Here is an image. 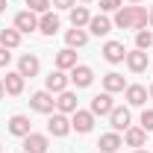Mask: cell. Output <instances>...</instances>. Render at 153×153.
Instances as JSON below:
<instances>
[{
	"instance_id": "ffe728a7",
	"label": "cell",
	"mask_w": 153,
	"mask_h": 153,
	"mask_svg": "<svg viewBox=\"0 0 153 153\" xmlns=\"http://www.w3.org/2000/svg\"><path fill=\"white\" fill-rule=\"evenodd\" d=\"M121 144H124V141H121V135H118V133H106V135H100L97 150H100V153H115Z\"/></svg>"
},
{
	"instance_id": "f1b7e54d",
	"label": "cell",
	"mask_w": 153,
	"mask_h": 153,
	"mask_svg": "<svg viewBox=\"0 0 153 153\" xmlns=\"http://www.w3.org/2000/svg\"><path fill=\"white\" fill-rule=\"evenodd\" d=\"M141 130H144V133L153 130V109H144V112H141Z\"/></svg>"
},
{
	"instance_id": "7a4b0ae2",
	"label": "cell",
	"mask_w": 153,
	"mask_h": 153,
	"mask_svg": "<svg viewBox=\"0 0 153 153\" xmlns=\"http://www.w3.org/2000/svg\"><path fill=\"white\" fill-rule=\"evenodd\" d=\"M30 106H33L36 112H41V115H53V109H56V100H53V94L44 88V91H36V94L30 97Z\"/></svg>"
},
{
	"instance_id": "277c9868",
	"label": "cell",
	"mask_w": 153,
	"mask_h": 153,
	"mask_svg": "<svg viewBox=\"0 0 153 153\" xmlns=\"http://www.w3.org/2000/svg\"><path fill=\"white\" fill-rule=\"evenodd\" d=\"M47 133H50V135H56V138L68 135V133H71V121H68V115L53 112V115H50V121H47Z\"/></svg>"
},
{
	"instance_id": "ac0fdd59",
	"label": "cell",
	"mask_w": 153,
	"mask_h": 153,
	"mask_svg": "<svg viewBox=\"0 0 153 153\" xmlns=\"http://www.w3.org/2000/svg\"><path fill=\"white\" fill-rule=\"evenodd\" d=\"M88 33L91 36H109L112 33V21L106 18V15H94V18L88 21Z\"/></svg>"
},
{
	"instance_id": "5bb4252c",
	"label": "cell",
	"mask_w": 153,
	"mask_h": 153,
	"mask_svg": "<svg viewBox=\"0 0 153 153\" xmlns=\"http://www.w3.org/2000/svg\"><path fill=\"white\" fill-rule=\"evenodd\" d=\"M9 133L18 135V138L30 135L33 133V130H30V118H27V115H12V118H9Z\"/></svg>"
},
{
	"instance_id": "8fae6325",
	"label": "cell",
	"mask_w": 153,
	"mask_h": 153,
	"mask_svg": "<svg viewBox=\"0 0 153 153\" xmlns=\"http://www.w3.org/2000/svg\"><path fill=\"white\" fill-rule=\"evenodd\" d=\"M109 121H112L115 133H121V130L127 133V130H130V109H127V106H115L112 112H109Z\"/></svg>"
},
{
	"instance_id": "cb8c5ba5",
	"label": "cell",
	"mask_w": 153,
	"mask_h": 153,
	"mask_svg": "<svg viewBox=\"0 0 153 153\" xmlns=\"http://www.w3.org/2000/svg\"><path fill=\"white\" fill-rule=\"evenodd\" d=\"M103 88H106V91H109V94H115V91H124V88H127V79H124V76L121 74H106L103 76Z\"/></svg>"
},
{
	"instance_id": "4316f807",
	"label": "cell",
	"mask_w": 153,
	"mask_h": 153,
	"mask_svg": "<svg viewBox=\"0 0 153 153\" xmlns=\"http://www.w3.org/2000/svg\"><path fill=\"white\" fill-rule=\"evenodd\" d=\"M150 44H153V33L150 30H138V33H135V47H138V50H150Z\"/></svg>"
},
{
	"instance_id": "8d00e7d4",
	"label": "cell",
	"mask_w": 153,
	"mask_h": 153,
	"mask_svg": "<svg viewBox=\"0 0 153 153\" xmlns=\"http://www.w3.org/2000/svg\"><path fill=\"white\" fill-rule=\"evenodd\" d=\"M147 94H150V97H153V82H150V88H147Z\"/></svg>"
},
{
	"instance_id": "9a60e30c",
	"label": "cell",
	"mask_w": 153,
	"mask_h": 153,
	"mask_svg": "<svg viewBox=\"0 0 153 153\" xmlns=\"http://www.w3.org/2000/svg\"><path fill=\"white\" fill-rule=\"evenodd\" d=\"M124 97H127L130 106H144L147 103V88L144 85H127L124 88Z\"/></svg>"
},
{
	"instance_id": "74e56055",
	"label": "cell",
	"mask_w": 153,
	"mask_h": 153,
	"mask_svg": "<svg viewBox=\"0 0 153 153\" xmlns=\"http://www.w3.org/2000/svg\"><path fill=\"white\" fill-rule=\"evenodd\" d=\"M127 3H141V0H127Z\"/></svg>"
},
{
	"instance_id": "603a6c76",
	"label": "cell",
	"mask_w": 153,
	"mask_h": 153,
	"mask_svg": "<svg viewBox=\"0 0 153 153\" xmlns=\"http://www.w3.org/2000/svg\"><path fill=\"white\" fill-rule=\"evenodd\" d=\"M3 88H6V94H21V91H24V76H21L18 71L6 74V79H3Z\"/></svg>"
},
{
	"instance_id": "484cf974",
	"label": "cell",
	"mask_w": 153,
	"mask_h": 153,
	"mask_svg": "<svg viewBox=\"0 0 153 153\" xmlns=\"http://www.w3.org/2000/svg\"><path fill=\"white\" fill-rule=\"evenodd\" d=\"M88 21H91V15H88L85 6H74V9H71V24H74V27L82 30V27H88Z\"/></svg>"
},
{
	"instance_id": "3957f363",
	"label": "cell",
	"mask_w": 153,
	"mask_h": 153,
	"mask_svg": "<svg viewBox=\"0 0 153 153\" xmlns=\"http://www.w3.org/2000/svg\"><path fill=\"white\" fill-rule=\"evenodd\" d=\"M124 62H127V68H130L133 74H141V71H147V65H150V53L135 47L133 53H127V59H124Z\"/></svg>"
},
{
	"instance_id": "ba28073f",
	"label": "cell",
	"mask_w": 153,
	"mask_h": 153,
	"mask_svg": "<svg viewBox=\"0 0 153 153\" xmlns=\"http://www.w3.org/2000/svg\"><path fill=\"white\" fill-rule=\"evenodd\" d=\"M47 147H50L47 135H41V133L24 135V153H47Z\"/></svg>"
},
{
	"instance_id": "4dcf8cb0",
	"label": "cell",
	"mask_w": 153,
	"mask_h": 153,
	"mask_svg": "<svg viewBox=\"0 0 153 153\" xmlns=\"http://www.w3.org/2000/svg\"><path fill=\"white\" fill-rule=\"evenodd\" d=\"M50 3H53L56 9H74V3H76V0H50Z\"/></svg>"
},
{
	"instance_id": "9c48e42d",
	"label": "cell",
	"mask_w": 153,
	"mask_h": 153,
	"mask_svg": "<svg viewBox=\"0 0 153 153\" xmlns=\"http://www.w3.org/2000/svg\"><path fill=\"white\" fill-rule=\"evenodd\" d=\"M38 71H41V62H38L36 53H24V56L18 59V74L27 79V76H36Z\"/></svg>"
},
{
	"instance_id": "7c38bea8",
	"label": "cell",
	"mask_w": 153,
	"mask_h": 153,
	"mask_svg": "<svg viewBox=\"0 0 153 153\" xmlns=\"http://www.w3.org/2000/svg\"><path fill=\"white\" fill-rule=\"evenodd\" d=\"M15 30L18 33H36L38 30V18H36V12H18L15 15Z\"/></svg>"
},
{
	"instance_id": "1f68e13d",
	"label": "cell",
	"mask_w": 153,
	"mask_h": 153,
	"mask_svg": "<svg viewBox=\"0 0 153 153\" xmlns=\"http://www.w3.org/2000/svg\"><path fill=\"white\" fill-rule=\"evenodd\" d=\"M9 59H12V53H9L6 47H0V68H6V65H9Z\"/></svg>"
},
{
	"instance_id": "30bf717a",
	"label": "cell",
	"mask_w": 153,
	"mask_h": 153,
	"mask_svg": "<svg viewBox=\"0 0 153 153\" xmlns=\"http://www.w3.org/2000/svg\"><path fill=\"white\" fill-rule=\"evenodd\" d=\"M100 53H103V59H106V62L118 65V62H124V59H127V47H124L121 41H106Z\"/></svg>"
},
{
	"instance_id": "5b68a950",
	"label": "cell",
	"mask_w": 153,
	"mask_h": 153,
	"mask_svg": "<svg viewBox=\"0 0 153 153\" xmlns=\"http://www.w3.org/2000/svg\"><path fill=\"white\" fill-rule=\"evenodd\" d=\"M71 130H76V133H91L94 130V115L91 112H85V109H76L74 118H71Z\"/></svg>"
},
{
	"instance_id": "44dd1931",
	"label": "cell",
	"mask_w": 153,
	"mask_h": 153,
	"mask_svg": "<svg viewBox=\"0 0 153 153\" xmlns=\"http://www.w3.org/2000/svg\"><path fill=\"white\" fill-rule=\"evenodd\" d=\"M124 141H127L130 147H135V150H138V147H144V141H147V133H144L141 127H130V130L124 133Z\"/></svg>"
},
{
	"instance_id": "6da1fadb",
	"label": "cell",
	"mask_w": 153,
	"mask_h": 153,
	"mask_svg": "<svg viewBox=\"0 0 153 153\" xmlns=\"http://www.w3.org/2000/svg\"><path fill=\"white\" fill-rule=\"evenodd\" d=\"M118 30H144L147 27V9L144 6H121L112 21Z\"/></svg>"
},
{
	"instance_id": "2e32d148",
	"label": "cell",
	"mask_w": 153,
	"mask_h": 153,
	"mask_svg": "<svg viewBox=\"0 0 153 153\" xmlns=\"http://www.w3.org/2000/svg\"><path fill=\"white\" fill-rule=\"evenodd\" d=\"M56 112H62V115H74L76 112V94L74 91H62L56 97Z\"/></svg>"
},
{
	"instance_id": "f35d334b",
	"label": "cell",
	"mask_w": 153,
	"mask_h": 153,
	"mask_svg": "<svg viewBox=\"0 0 153 153\" xmlns=\"http://www.w3.org/2000/svg\"><path fill=\"white\" fill-rule=\"evenodd\" d=\"M79 3H91V0H79Z\"/></svg>"
},
{
	"instance_id": "d4e9b609",
	"label": "cell",
	"mask_w": 153,
	"mask_h": 153,
	"mask_svg": "<svg viewBox=\"0 0 153 153\" xmlns=\"http://www.w3.org/2000/svg\"><path fill=\"white\" fill-rule=\"evenodd\" d=\"M21 44V33L12 27V30H0V47H6V50H15Z\"/></svg>"
},
{
	"instance_id": "f546056e",
	"label": "cell",
	"mask_w": 153,
	"mask_h": 153,
	"mask_svg": "<svg viewBox=\"0 0 153 153\" xmlns=\"http://www.w3.org/2000/svg\"><path fill=\"white\" fill-rule=\"evenodd\" d=\"M121 3H124V0H100V9H103V12H118Z\"/></svg>"
},
{
	"instance_id": "e0dca14e",
	"label": "cell",
	"mask_w": 153,
	"mask_h": 153,
	"mask_svg": "<svg viewBox=\"0 0 153 153\" xmlns=\"http://www.w3.org/2000/svg\"><path fill=\"white\" fill-rule=\"evenodd\" d=\"M59 27H62V24H59V18L53 12H44V15L38 18V33H44V36H56Z\"/></svg>"
},
{
	"instance_id": "52a82bcc",
	"label": "cell",
	"mask_w": 153,
	"mask_h": 153,
	"mask_svg": "<svg viewBox=\"0 0 153 153\" xmlns=\"http://www.w3.org/2000/svg\"><path fill=\"white\" fill-rule=\"evenodd\" d=\"M68 79L71 76H65V71H50V74L44 76V82H47V91L50 94H62V91H68Z\"/></svg>"
},
{
	"instance_id": "7402d4cb",
	"label": "cell",
	"mask_w": 153,
	"mask_h": 153,
	"mask_svg": "<svg viewBox=\"0 0 153 153\" xmlns=\"http://www.w3.org/2000/svg\"><path fill=\"white\" fill-rule=\"evenodd\" d=\"M74 65H76V50L65 47V50H59V53H56V68H59V71H71Z\"/></svg>"
},
{
	"instance_id": "d6a6232c",
	"label": "cell",
	"mask_w": 153,
	"mask_h": 153,
	"mask_svg": "<svg viewBox=\"0 0 153 153\" xmlns=\"http://www.w3.org/2000/svg\"><path fill=\"white\" fill-rule=\"evenodd\" d=\"M147 24H153V6L147 9Z\"/></svg>"
},
{
	"instance_id": "8992f818",
	"label": "cell",
	"mask_w": 153,
	"mask_h": 153,
	"mask_svg": "<svg viewBox=\"0 0 153 153\" xmlns=\"http://www.w3.org/2000/svg\"><path fill=\"white\" fill-rule=\"evenodd\" d=\"M71 82H74L76 88H88V85L94 82V71H91L88 65H74V68H71Z\"/></svg>"
},
{
	"instance_id": "e575fe53",
	"label": "cell",
	"mask_w": 153,
	"mask_h": 153,
	"mask_svg": "<svg viewBox=\"0 0 153 153\" xmlns=\"http://www.w3.org/2000/svg\"><path fill=\"white\" fill-rule=\"evenodd\" d=\"M3 94H6V88H3V79H0V100H3Z\"/></svg>"
},
{
	"instance_id": "83f0119b",
	"label": "cell",
	"mask_w": 153,
	"mask_h": 153,
	"mask_svg": "<svg viewBox=\"0 0 153 153\" xmlns=\"http://www.w3.org/2000/svg\"><path fill=\"white\" fill-rule=\"evenodd\" d=\"M27 6H30V12H36V15H44V12H50V0H27Z\"/></svg>"
},
{
	"instance_id": "4fadbf2b",
	"label": "cell",
	"mask_w": 153,
	"mask_h": 153,
	"mask_svg": "<svg viewBox=\"0 0 153 153\" xmlns=\"http://www.w3.org/2000/svg\"><path fill=\"white\" fill-rule=\"evenodd\" d=\"M112 109H115V103H112V94H109V91L91 97V109H88L91 115H109Z\"/></svg>"
},
{
	"instance_id": "d6986e66",
	"label": "cell",
	"mask_w": 153,
	"mask_h": 153,
	"mask_svg": "<svg viewBox=\"0 0 153 153\" xmlns=\"http://www.w3.org/2000/svg\"><path fill=\"white\" fill-rule=\"evenodd\" d=\"M65 44H68L71 50L85 47V44H88V33H85V30H79V27H74V30H68V33H65Z\"/></svg>"
},
{
	"instance_id": "836d02e7",
	"label": "cell",
	"mask_w": 153,
	"mask_h": 153,
	"mask_svg": "<svg viewBox=\"0 0 153 153\" xmlns=\"http://www.w3.org/2000/svg\"><path fill=\"white\" fill-rule=\"evenodd\" d=\"M3 12H6V0H0V15H3Z\"/></svg>"
},
{
	"instance_id": "d590c367",
	"label": "cell",
	"mask_w": 153,
	"mask_h": 153,
	"mask_svg": "<svg viewBox=\"0 0 153 153\" xmlns=\"http://www.w3.org/2000/svg\"><path fill=\"white\" fill-rule=\"evenodd\" d=\"M133 153H147V150H144V147H138V150H133Z\"/></svg>"
}]
</instances>
